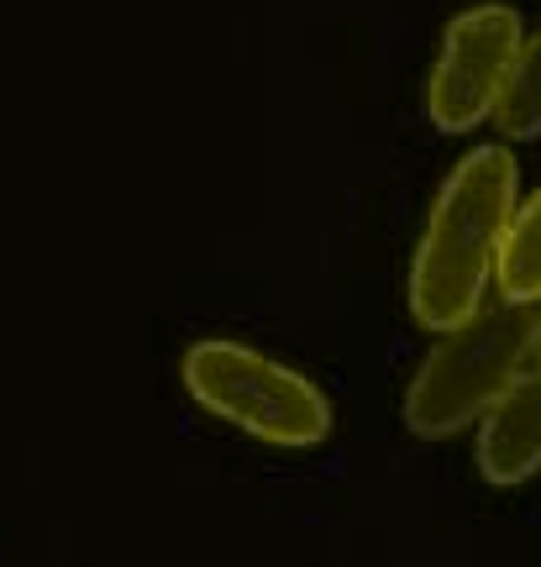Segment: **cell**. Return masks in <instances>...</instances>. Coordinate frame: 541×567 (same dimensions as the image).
<instances>
[{"instance_id": "obj_1", "label": "cell", "mask_w": 541, "mask_h": 567, "mask_svg": "<svg viewBox=\"0 0 541 567\" xmlns=\"http://www.w3.org/2000/svg\"><path fill=\"white\" fill-rule=\"evenodd\" d=\"M521 163L510 147L489 142L447 174L426 216L421 247L410 264V316L426 331H458L483 310V295L500 268L504 226L516 216Z\"/></svg>"}, {"instance_id": "obj_2", "label": "cell", "mask_w": 541, "mask_h": 567, "mask_svg": "<svg viewBox=\"0 0 541 567\" xmlns=\"http://www.w3.org/2000/svg\"><path fill=\"white\" fill-rule=\"evenodd\" d=\"M531 347H537V310L510 300L483 305L473 321L447 331L405 389L410 436L447 442L468 425H479L500 405L504 389L531 368Z\"/></svg>"}, {"instance_id": "obj_3", "label": "cell", "mask_w": 541, "mask_h": 567, "mask_svg": "<svg viewBox=\"0 0 541 567\" xmlns=\"http://www.w3.org/2000/svg\"><path fill=\"white\" fill-rule=\"evenodd\" d=\"M180 373L195 405L263 446L305 452L331 436V400L305 373L284 368L258 347L205 337L184 352Z\"/></svg>"}, {"instance_id": "obj_4", "label": "cell", "mask_w": 541, "mask_h": 567, "mask_svg": "<svg viewBox=\"0 0 541 567\" xmlns=\"http://www.w3.org/2000/svg\"><path fill=\"white\" fill-rule=\"evenodd\" d=\"M521 17L500 6V0H483L468 6L447 21L441 32V53L431 63V80H426V116L441 132H473L483 116H494L510 90V74L521 63Z\"/></svg>"}, {"instance_id": "obj_5", "label": "cell", "mask_w": 541, "mask_h": 567, "mask_svg": "<svg viewBox=\"0 0 541 567\" xmlns=\"http://www.w3.org/2000/svg\"><path fill=\"white\" fill-rule=\"evenodd\" d=\"M479 473L494 488H521L541 473V368H525L479 421Z\"/></svg>"}, {"instance_id": "obj_6", "label": "cell", "mask_w": 541, "mask_h": 567, "mask_svg": "<svg viewBox=\"0 0 541 567\" xmlns=\"http://www.w3.org/2000/svg\"><path fill=\"white\" fill-rule=\"evenodd\" d=\"M494 284L510 305H531V310L541 305V189L516 205V216L504 226Z\"/></svg>"}, {"instance_id": "obj_7", "label": "cell", "mask_w": 541, "mask_h": 567, "mask_svg": "<svg viewBox=\"0 0 541 567\" xmlns=\"http://www.w3.org/2000/svg\"><path fill=\"white\" fill-rule=\"evenodd\" d=\"M494 116H500L504 137H537L541 132V32L521 48V63H516L510 90H504Z\"/></svg>"}, {"instance_id": "obj_8", "label": "cell", "mask_w": 541, "mask_h": 567, "mask_svg": "<svg viewBox=\"0 0 541 567\" xmlns=\"http://www.w3.org/2000/svg\"><path fill=\"white\" fill-rule=\"evenodd\" d=\"M531 368H541V305H537V347H531Z\"/></svg>"}]
</instances>
